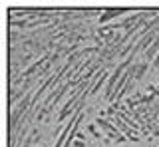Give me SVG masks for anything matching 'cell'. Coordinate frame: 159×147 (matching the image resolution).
Masks as SVG:
<instances>
[{
	"instance_id": "cell-1",
	"label": "cell",
	"mask_w": 159,
	"mask_h": 147,
	"mask_svg": "<svg viewBox=\"0 0 159 147\" xmlns=\"http://www.w3.org/2000/svg\"><path fill=\"white\" fill-rule=\"evenodd\" d=\"M96 123H98V125H102L103 129H107V133H109V135H116V141H117V143L125 141V135H123V133H119V131H117V129H116V127H113L111 123H109V121L102 119V117H98V119H96Z\"/></svg>"
},
{
	"instance_id": "cell-2",
	"label": "cell",
	"mask_w": 159,
	"mask_h": 147,
	"mask_svg": "<svg viewBox=\"0 0 159 147\" xmlns=\"http://www.w3.org/2000/svg\"><path fill=\"white\" fill-rule=\"evenodd\" d=\"M125 12H127V8H109V10H106L102 16L98 18V22H99V24H106L107 20L117 18V16H121V14H125Z\"/></svg>"
},
{
	"instance_id": "cell-3",
	"label": "cell",
	"mask_w": 159,
	"mask_h": 147,
	"mask_svg": "<svg viewBox=\"0 0 159 147\" xmlns=\"http://www.w3.org/2000/svg\"><path fill=\"white\" fill-rule=\"evenodd\" d=\"M88 131H89V133H92L93 137H96V139H106V137H103V135L98 131V127L93 125V123H89V125H88Z\"/></svg>"
}]
</instances>
